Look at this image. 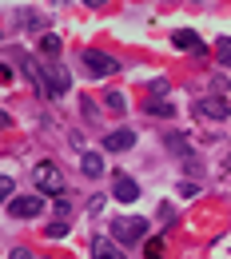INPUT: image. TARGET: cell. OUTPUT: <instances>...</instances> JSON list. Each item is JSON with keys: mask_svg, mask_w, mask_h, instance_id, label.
<instances>
[{"mask_svg": "<svg viewBox=\"0 0 231 259\" xmlns=\"http://www.w3.org/2000/svg\"><path fill=\"white\" fill-rule=\"evenodd\" d=\"M92 259H124V251H120L112 239L96 235V239H92Z\"/></svg>", "mask_w": 231, "mask_h": 259, "instance_id": "8fae6325", "label": "cell"}, {"mask_svg": "<svg viewBox=\"0 0 231 259\" xmlns=\"http://www.w3.org/2000/svg\"><path fill=\"white\" fill-rule=\"evenodd\" d=\"M0 128H8V112H0Z\"/></svg>", "mask_w": 231, "mask_h": 259, "instance_id": "603a6c76", "label": "cell"}, {"mask_svg": "<svg viewBox=\"0 0 231 259\" xmlns=\"http://www.w3.org/2000/svg\"><path fill=\"white\" fill-rule=\"evenodd\" d=\"M196 116H207V120H227V116H231V100H223V96H199L196 100Z\"/></svg>", "mask_w": 231, "mask_h": 259, "instance_id": "8992f818", "label": "cell"}, {"mask_svg": "<svg viewBox=\"0 0 231 259\" xmlns=\"http://www.w3.org/2000/svg\"><path fill=\"white\" fill-rule=\"evenodd\" d=\"M128 148H135V132L132 128H116L104 136V152H128Z\"/></svg>", "mask_w": 231, "mask_h": 259, "instance_id": "ba28073f", "label": "cell"}, {"mask_svg": "<svg viewBox=\"0 0 231 259\" xmlns=\"http://www.w3.org/2000/svg\"><path fill=\"white\" fill-rule=\"evenodd\" d=\"M0 40H4V32H0Z\"/></svg>", "mask_w": 231, "mask_h": 259, "instance_id": "cb8c5ba5", "label": "cell"}, {"mask_svg": "<svg viewBox=\"0 0 231 259\" xmlns=\"http://www.w3.org/2000/svg\"><path fill=\"white\" fill-rule=\"evenodd\" d=\"M112 195H116L120 203H135V199H140V184H135L132 176H124V171H120V176L112 180Z\"/></svg>", "mask_w": 231, "mask_h": 259, "instance_id": "52a82bcc", "label": "cell"}, {"mask_svg": "<svg viewBox=\"0 0 231 259\" xmlns=\"http://www.w3.org/2000/svg\"><path fill=\"white\" fill-rule=\"evenodd\" d=\"M175 192L183 195V199H196V195H199V184H192V180H179V184H175Z\"/></svg>", "mask_w": 231, "mask_h": 259, "instance_id": "ac0fdd59", "label": "cell"}, {"mask_svg": "<svg viewBox=\"0 0 231 259\" xmlns=\"http://www.w3.org/2000/svg\"><path fill=\"white\" fill-rule=\"evenodd\" d=\"M164 144L171 152H179V156H192V148H188V140H183L179 132H164Z\"/></svg>", "mask_w": 231, "mask_h": 259, "instance_id": "5bb4252c", "label": "cell"}, {"mask_svg": "<svg viewBox=\"0 0 231 259\" xmlns=\"http://www.w3.org/2000/svg\"><path fill=\"white\" fill-rule=\"evenodd\" d=\"M227 163H231V160H227Z\"/></svg>", "mask_w": 231, "mask_h": 259, "instance_id": "d4e9b609", "label": "cell"}, {"mask_svg": "<svg viewBox=\"0 0 231 259\" xmlns=\"http://www.w3.org/2000/svg\"><path fill=\"white\" fill-rule=\"evenodd\" d=\"M104 104H108V112H112V116H124V112H128V96H124V92H108Z\"/></svg>", "mask_w": 231, "mask_h": 259, "instance_id": "4fadbf2b", "label": "cell"}, {"mask_svg": "<svg viewBox=\"0 0 231 259\" xmlns=\"http://www.w3.org/2000/svg\"><path fill=\"white\" fill-rule=\"evenodd\" d=\"M112 239H120V243H128V247H132V243H144V239H148V220H140V215H135V220H116V224H112Z\"/></svg>", "mask_w": 231, "mask_h": 259, "instance_id": "3957f363", "label": "cell"}, {"mask_svg": "<svg viewBox=\"0 0 231 259\" xmlns=\"http://www.w3.org/2000/svg\"><path fill=\"white\" fill-rule=\"evenodd\" d=\"M84 4H88V8H100V4H108V0H84Z\"/></svg>", "mask_w": 231, "mask_h": 259, "instance_id": "7402d4cb", "label": "cell"}, {"mask_svg": "<svg viewBox=\"0 0 231 259\" xmlns=\"http://www.w3.org/2000/svg\"><path fill=\"white\" fill-rule=\"evenodd\" d=\"M8 259H36V255L28 251V247H12V251H8Z\"/></svg>", "mask_w": 231, "mask_h": 259, "instance_id": "44dd1931", "label": "cell"}, {"mask_svg": "<svg viewBox=\"0 0 231 259\" xmlns=\"http://www.w3.org/2000/svg\"><path fill=\"white\" fill-rule=\"evenodd\" d=\"M171 44H175V48H183V52H203V40H199L192 28H179V32H171Z\"/></svg>", "mask_w": 231, "mask_h": 259, "instance_id": "9c48e42d", "label": "cell"}, {"mask_svg": "<svg viewBox=\"0 0 231 259\" xmlns=\"http://www.w3.org/2000/svg\"><path fill=\"white\" fill-rule=\"evenodd\" d=\"M144 255L148 259H164V239L156 235V239H144Z\"/></svg>", "mask_w": 231, "mask_h": 259, "instance_id": "e0dca14e", "label": "cell"}, {"mask_svg": "<svg viewBox=\"0 0 231 259\" xmlns=\"http://www.w3.org/2000/svg\"><path fill=\"white\" fill-rule=\"evenodd\" d=\"M80 171H84L88 180H100V176H104V156H100V152H84V156H80Z\"/></svg>", "mask_w": 231, "mask_h": 259, "instance_id": "30bf717a", "label": "cell"}, {"mask_svg": "<svg viewBox=\"0 0 231 259\" xmlns=\"http://www.w3.org/2000/svg\"><path fill=\"white\" fill-rule=\"evenodd\" d=\"M44 211V195H12L8 199V215L12 220H32Z\"/></svg>", "mask_w": 231, "mask_h": 259, "instance_id": "277c9868", "label": "cell"}, {"mask_svg": "<svg viewBox=\"0 0 231 259\" xmlns=\"http://www.w3.org/2000/svg\"><path fill=\"white\" fill-rule=\"evenodd\" d=\"M144 112H148V116H167V120H171V112H175V104H171V100H148V104H144Z\"/></svg>", "mask_w": 231, "mask_h": 259, "instance_id": "7c38bea8", "label": "cell"}, {"mask_svg": "<svg viewBox=\"0 0 231 259\" xmlns=\"http://www.w3.org/2000/svg\"><path fill=\"white\" fill-rule=\"evenodd\" d=\"M80 64H84V72H88L92 80H104V76H116V72H120V60L108 56V52H100V48H88V52L80 56Z\"/></svg>", "mask_w": 231, "mask_h": 259, "instance_id": "6da1fadb", "label": "cell"}, {"mask_svg": "<svg viewBox=\"0 0 231 259\" xmlns=\"http://www.w3.org/2000/svg\"><path fill=\"white\" fill-rule=\"evenodd\" d=\"M32 184L40 195H64V176L52 163H36L32 167Z\"/></svg>", "mask_w": 231, "mask_h": 259, "instance_id": "7a4b0ae2", "label": "cell"}, {"mask_svg": "<svg viewBox=\"0 0 231 259\" xmlns=\"http://www.w3.org/2000/svg\"><path fill=\"white\" fill-rule=\"evenodd\" d=\"M215 56H219V64L231 68V36H219V44H215Z\"/></svg>", "mask_w": 231, "mask_h": 259, "instance_id": "2e32d148", "label": "cell"}, {"mask_svg": "<svg viewBox=\"0 0 231 259\" xmlns=\"http://www.w3.org/2000/svg\"><path fill=\"white\" fill-rule=\"evenodd\" d=\"M48 235H52V239H64V235H68V224H64V220H52V224H48Z\"/></svg>", "mask_w": 231, "mask_h": 259, "instance_id": "d6986e66", "label": "cell"}, {"mask_svg": "<svg viewBox=\"0 0 231 259\" xmlns=\"http://www.w3.org/2000/svg\"><path fill=\"white\" fill-rule=\"evenodd\" d=\"M44 88H48V96H52V100H60L68 88H72L68 68H64V64H48V68H44Z\"/></svg>", "mask_w": 231, "mask_h": 259, "instance_id": "5b68a950", "label": "cell"}, {"mask_svg": "<svg viewBox=\"0 0 231 259\" xmlns=\"http://www.w3.org/2000/svg\"><path fill=\"white\" fill-rule=\"evenodd\" d=\"M12 192H16V188H12V180H8V176H0V203H4Z\"/></svg>", "mask_w": 231, "mask_h": 259, "instance_id": "ffe728a7", "label": "cell"}, {"mask_svg": "<svg viewBox=\"0 0 231 259\" xmlns=\"http://www.w3.org/2000/svg\"><path fill=\"white\" fill-rule=\"evenodd\" d=\"M60 48H64V44H60V36H52V32L40 36V52H44V56H60Z\"/></svg>", "mask_w": 231, "mask_h": 259, "instance_id": "9a60e30c", "label": "cell"}]
</instances>
